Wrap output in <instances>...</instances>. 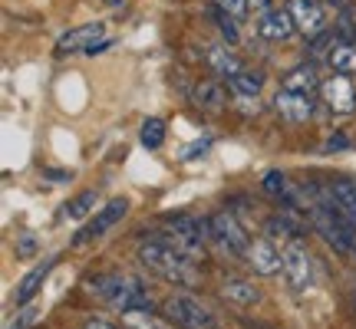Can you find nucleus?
Wrapping results in <instances>:
<instances>
[{
	"instance_id": "f257e3e1",
	"label": "nucleus",
	"mask_w": 356,
	"mask_h": 329,
	"mask_svg": "<svg viewBox=\"0 0 356 329\" xmlns=\"http://www.w3.org/2000/svg\"><path fill=\"white\" fill-rule=\"evenodd\" d=\"M139 260H142V267H149L152 273L172 280V283H185V287H195V283H198L195 257H188L185 251H178L175 244L165 241V237L142 241L139 244Z\"/></svg>"
},
{
	"instance_id": "f03ea898",
	"label": "nucleus",
	"mask_w": 356,
	"mask_h": 329,
	"mask_svg": "<svg viewBox=\"0 0 356 329\" xmlns=\"http://www.w3.org/2000/svg\"><path fill=\"white\" fill-rule=\"evenodd\" d=\"M92 293H99V300L119 310V313H129V310H152V296L142 287L139 280L122 277V273H102V277H92Z\"/></svg>"
},
{
	"instance_id": "7ed1b4c3",
	"label": "nucleus",
	"mask_w": 356,
	"mask_h": 329,
	"mask_svg": "<svg viewBox=\"0 0 356 329\" xmlns=\"http://www.w3.org/2000/svg\"><path fill=\"white\" fill-rule=\"evenodd\" d=\"M165 317L178 329H221L215 313L191 293H172L165 300Z\"/></svg>"
},
{
	"instance_id": "20e7f679",
	"label": "nucleus",
	"mask_w": 356,
	"mask_h": 329,
	"mask_svg": "<svg viewBox=\"0 0 356 329\" xmlns=\"http://www.w3.org/2000/svg\"><path fill=\"white\" fill-rule=\"evenodd\" d=\"M280 260H284V277L297 293H304L314 287V257L307 251L304 237H291V241L280 247Z\"/></svg>"
},
{
	"instance_id": "39448f33",
	"label": "nucleus",
	"mask_w": 356,
	"mask_h": 329,
	"mask_svg": "<svg viewBox=\"0 0 356 329\" xmlns=\"http://www.w3.org/2000/svg\"><path fill=\"white\" fill-rule=\"evenodd\" d=\"M208 224H211V237H215L221 247L228 253H234V257H244L248 253V247H251V237H248V230H244V224L234 217V211H215V214L208 217Z\"/></svg>"
},
{
	"instance_id": "423d86ee",
	"label": "nucleus",
	"mask_w": 356,
	"mask_h": 329,
	"mask_svg": "<svg viewBox=\"0 0 356 329\" xmlns=\"http://www.w3.org/2000/svg\"><path fill=\"white\" fill-rule=\"evenodd\" d=\"M320 99L337 115L356 112V89H353V83H350V76H343V73H333L330 79L320 83Z\"/></svg>"
},
{
	"instance_id": "0eeeda50",
	"label": "nucleus",
	"mask_w": 356,
	"mask_h": 329,
	"mask_svg": "<svg viewBox=\"0 0 356 329\" xmlns=\"http://www.w3.org/2000/svg\"><path fill=\"white\" fill-rule=\"evenodd\" d=\"M314 106H317L314 92L280 89L277 96H274V109H277V115L287 122V126H300V122H307V119L314 115Z\"/></svg>"
},
{
	"instance_id": "6e6552de",
	"label": "nucleus",
	"mask_w": 356,
	"mask_h": 329,
	"mask_svg": "<svg viewBox=\"0 0 356 329\" xmlns=\"http://www.w3.org/2000/svg\"><path fill=\"white\" fill-rule=\"evenodd\" d=\"M257 37L267 40V43H280V40H291L293 30H297V24H293V17L287 7H270V10H264L261 17H257Z\"/></svg>"
},
{
	"instance_id": "1a4fd4ad",
	"label": "nucleus",
	"mask_w": 356,
	"mask_h": 329,
	"mask_svg": "<svg viewBox=\"0 0 356 329\" xmlns=\"http://www.w3.org/2000/svg\"><path fill=\"white\" fill-rule=\"evenodd\" d=\"M126 214H129V201H126V198H115V201H109V204H106V208L99 211V214L89 221L86 228L79 230L76 237H73V244L96 241V237H102V234H106L109 228H115V224H119V221H122Z\"/></svg>"
},
{
	"instance_id": "9d476101",
	"label": "nucleus",
	"mask_w": 356,
	"mask_h": 329,
	"mask_svg": "<svg viewBox=\"0 0 356 329\" xmlns=\"http://www.w3.org/2000/svg\"><path fill=\"white\" fill-rule=\"evenodd\" d=\"M244 260L254 267V273H261V277H274L280 267H284L280 251L274 247V241H270V237H254V241H251V247H248V253H244Z\"/></svg>"
},
{
	"instance_id": "9b49d317",
	"label": "nucleus",
	"mask_w": 356,
	"mask_h": 329,
	"mask_svg": "<svg viewBox=\"0 0 356 329\" xmlns=\"http://www.w3.org/2000/svg\"><path fill=\"white\" fill-rule=\"evenodd\" d=\"M287 10H291L297 30L307 33V37H317L320 30H323V24H327V17H323V3H320V0H291V3H287Z\"/></svg>"
},
{
	"instance_id": "f8f14e48",
	"label": "nucleus",
	"mask_w": 356,
	"mask_h": 329,
	"mask_svg": "<svg viewBox=\"0 0 356 329\" xmlns=\"http://www.w3.org/2000/svg\"><path fill=\"white\" fill-rule=\"evenodd\" d=\"M102 40V24H83L66 30L63 37L56 40V53H89V47H96Z\"/></svg>"
},
{
	"instance_id": "ddd939ff",
	"label": "nucleus",
	"mask_w": 356,
	"mask_h": 329,
	"mask_svg": "<svg viewBox=\"0 0 356 329\" xmlns=\"http://www.w3.org/2000/svg\"><path fill=\"white\" fill-rule=\"evenodd\" d=\"M204 66H208V73H215V79H234L244 69V63L231 53V47H221V43L204 50Z\"/></svg>"
},
{
	"instance_id": "4468645a",
	"label": "nucleus",
	"mask_w": 356,
	"mask_h": 329,
	"mask_svg": "<svg viewBox=\"0 0 356 329\" xmlns=\"http://www.w3.org/2000/svg\"><path fill=\"white\" fill-rule=\"evenodd\" d=\"M323 201L333 204V208H337V211H340L346 221H353V224H356V181H350V178L333 181V185H330V194H327Z\"/></svg>"
},
{
	"instance_id": "2eb2a0df",
	"label": "nucleus",
	"mask_w": 356,
	"mask_h": 329,
	"mask_svg": "<svg viewBox=\"0 0 356 329\" xmlns=\"http://www.w3.org/2000/svg\"><path fill=\"white\" fill-rule=\"evenodd\" d=\"M221 296L234 306H254L261 303V290H257L251 280H241V277H228L221 283Z\"/></svg>"
},
{
	"instance_id": "dca6fc26",
	"label": "nucleus",
	"mask_w": 356,
	"mask_h": 329,
	"mask_svg": "<svg viewBox=\"0 0 356 329\" xmlns=\"http://www.w3.org/2000/svg\"><path fill=\"white\" fill-rule=\"evenodd\" d=\"M195 102L202 106L204 112H221L225 102H228V92L221 86V79H202L195 86Z\"/></svg>"
},
{
	"instance_id": "f3484780",
	"label": "nucleus",
	"mask_w": 356,
	"mask_h": 329,
	"mask_svg": "<svg viewBox=\"0 0 356 329\" xmlns=\"http://www.w3.org/2000/svg\"><path fill=\"white\" fill-rule=\"evenodd\" d=\"M280 89H293V92H314V89H320V76L314 69V63H300L293 69H287L284 79H280Z\"/></svg>"
},
{
	"instance_id": "a211bd4d",
	"label": "nucleus",
	"mask_w": 356,
	"mask_h": 329,
	"mask_svg": "<svg viewBox=\"0 0 356 329\" xmlns=\"http://www.w3.org/2000/svg\"><path fill=\"white\" fill-rule=\"evenodd\" d=\"M53 264H56V257H50L47 264L33 267V270H30V273H26V277L20 280V287H17V296H13V300H17V306H26V303H30V300H33V296H37L40 283L47 280V273H50V270H53Z\"/></svg>"
},
{
	"instance_id": "6ab92c4d",
	"label": "nucleus",
	"mask_w": 356,
	"mask_h": 329,
	"mask_svg": "<svg viewBox=\"0 0 356 329\" xmlns=\"http://www.w3.org/2000/svg\"><path fill=\"white\" fill-rule=\"evenodd\" d=\"M228 89L238 96V99H257L261 89H264V73H257V69H248V66H244L238 76L228 79Z\"/></svg>"
},
{
	"instance_id": "aec40b11",
	"label": "nucleus",
	"mask_w": 356,
	"mask_h": 329,
	"mask_svg": "<svg viewBox=\"0 0 356 329\" xmlns=\"http://www.w3.org/2000/svg\"><path fill=\"white\" fill-rule=\"evenodd\" d=\"M327 63L333 66V73H343V76H356V47L353 43H337L327 56Z\"/></svg>"
},
{
	"instance_id": "412c9836",
	"label": "nucleus",
	"mask_w": 356,
	"mask_h": 329,
	"mask_svg": "<svg viewBox=\"0 0 356 329\" xmlns=\"http://www.w3.org/2000/svg\"><path fill=\"white\" fill-rule=\"evenodd\" d=\"M122 326L126 329H172V323L159 319L152 310H129V313H122Z\"/></svg>"
},
{
	"instance_id": "4be33fe9",
	"label": "nucleus",
	"mask_w": 356,
	"mask_h": 329,
	"mask_svg": "<svg viewBox=\"0 0 356 329\" xmlns=\"http://www.w3.org/2000/svg\"><path fill=\"white\" fill-rule=\"evenodd\" d=\"M139 142L149 152L162 149V142H165V122H162V119H145L139 128Z\"/></svg>"
},
{
	"instance_id": "5701e85b",
	"label": "nucleus",
	"mask_w": 356,
	"mask_h": 329,
	"mask_svg": "<svg viewBox=\"0 0 356 329\" xmlns=\"http://www.w3.org/2000/svg\"><path fill=\"white\" fill-rule=\"evenodd\" d=\"M261 188H264L267 194H274V198H287L291 185H287V175H284V171H267L264 181H261Z\"/></svg>"
},
{
	"instance_id": "b1692460",
	"label": "nucleus",
	"mask_w": 356,
	"mask_h": 329,
	"mask_svg": "<svg viewBox=\"0 0 356 329\" xmlns=\"http://www.w3.org/2000/svg\"><path fill=\"white\" fill-rule=\"evenodd\" d=\"M92 204H96V191H83L79 198L66 204V217H86L92 211Z\"/></svg>"
},
{
	"instance_id": "393cba45",
	"label": "nucleus",
	"mask_w": 356,
	"mask_h": 329,
	"mask_svg": "<svg viewBox=\"0 0 356 329\" xmlns=\"http://www.w3.org/2000/svg\"><path fill=\"white\" fill-rule=\"evenodd\" d=\"M337 43H340V40H337L333 30H320L317 37H314V43H310V56H330V50Z\"/></svg>"
},
{
	"instance_id": "a878e982",
	"label": "nucleus",
	"mask_w": 356,
	"mask_h": 329,
	"mask_svg": "<svg viewBox=\"0 0 356 329\" xmlns=\"http://www.w3.org/2000/svg\"><path fill=\"white\" fill-rule=\"evenodd\" d=\"M215 10L228 13V17H234V20H244L248 10H251V0H215Z\"/></svg>"
},
{
	"instance_id": "bb28decb",
	"label": "nucleus",
	"mask_w": 356,
	"mask_h": 329,
	"mask_svg": "<svg viewBox=\"0 0 356 329\" xmlns=\"http://www.w3.org/2000/svg\"><path fill=\"white\" fill-rule=\"evenodd\" d=\"M218 30L225 33V40H228L231 47L238 43V20H234V17H228V13L218 10Z\"/></svg>"
},
{
	"instance_id": "cd10ccee",
	"label": "nucleus",
	"mask_w": 356,
	"mask_h": 329,
	"mask_svg": "<svg viewBox=\"0 0 356 329\" xmlns=\"http://www.w3.org/2000/svg\"><path fill=\"white\" fill-rule=\"evenodd\" d=\"M208 145H211L208 139L195 142V145H188V149H185V155H181V158H185V162H191V158H198V155H204V149H208Z\"/></svg>"
},
{
	"instance_id": "c85d7f7f",
	"label": "nucleus",
	"mask_w": 356,
	"mask_h": 329,
	"mask_svg": "<svg viewBox=\"0 0 356 329\" xmlns=\"http://www.w3.org/2000/svg\"><path fill=\"white\" fill-rule=\"evenodd\" d=\"M33 251H37V241H33L30 234H24V237H20V244H17V253H33Z\"/></svg>"
},
{
	"instance_id": "c756f323",
	"label": "nucleus",
	"mask_w": 356,
	"mask_h": 329,
	"mask_svg": "<svg viewBox=\"0 0 356 329\" xmlns=\"http://www.w3.org/2000/svg\"><path fill=\"white\" fill-rule=\"evenodd\" d=\"M350 142H346V135H333V139H327V152H337V149H346Z\"/></svg>"
},
{
	"instance_id": "7c9ffc66",
	"label": "nucleus",
	"mask_w": 356,
	"mask_h": 329,
	"mask_svg": "<svg viewBox=\"0 0 356 329\" xmlns=\"http://www.w3.org/2000/svg\"><path fill=\"white\" fill-rule=\"evenodd\" d=\"M274 7V0H251V10L254 13H264V10H270Z\"/></svg>"
},
{
	"instance_id": "2f4dec72",
	"label": "nucleus",
	"mask_w": 356,
	"mask_h": 329,
	"mask_svg": "<svg viewBox=\"0 0 356 329\" xmlns=\"http://www.w3.org/2000/svg\"><path fill=\"white\" fill-rule=\"evenodd\" d=\"M86 329H115V326L106 323V319H86Z\"/></svg>"
},
{
	"instance_id": "473e14b6",
	"label": "nucleus",
	"mask_w": 356,
	"mask_h": 329,
	"mask_svg": "<svg viewBox=\"0 0 356 329\" xmlns=\"http://www.w3.org/2000/svg\"><path fill=\"white\" fill-rule=\"evenodd\" d=\"M30 317H33V313H30V310H26L24 317H20V319H13V323H10V326H7V329H24L26 323H30Z\"/></svg>"
},
{
	"instance_id": "72a5a7b5",
	"label": "nucleus",
	"mask_w": 356,
	"mask_h": 329,
	"mask_svg": "<svg viewBox=\"0 0 356 329\" xmlns=\"http://www.w3.org/2000/svg\"><path fill=\"white\" fill-rule=\"evenodd\" d=\"M102 3H109V7H119V3H122V0H102Z\"/></svg>"
},
{
	"instance_id": "f704fd0d",
	"label": "nucleus",
	"mask_w": 356,
	"mask_h": 329,
	"mask_svg": "<svg viewBox=\"0 0 356 329\" xmlns=\"http://www.w3.org/2000/svg\"><path fill=\"white\" fill-rule=\"evenodd\" d=\"M353 310H356V277H353Z\"/></svg>"
}]
</instances>
